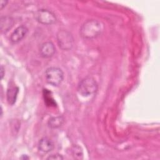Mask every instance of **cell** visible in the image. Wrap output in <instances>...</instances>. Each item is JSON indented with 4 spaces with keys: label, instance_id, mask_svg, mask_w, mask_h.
<instances>
[{
    "label": "cell",
    "instance_id": "6da1fadb",
    "mask_svg": "<svg viewBox=\"0 0 160 160\" xmlns=\"http://www.w3.org/2000/svg\"><path fill=\"white\" fill-rule=\"evenodd\" d=\"M102 31L101 22L96 19H89L81 26L79 33L85 39H93L99 36Z\"/></svg>",
    "mask_w": 160,
    "mask_h": 160
},
{
    "label": "cell",
    "instance_id": "7a4b0ae2",
    "mask_svg": "<svg viewBox=\"0 0 160 160\" xmlns=\"http://www.w3.org/2000/svg\"><path fill=\"white\" fill-rule=\"evenodd\" d=\"M98 90L96 81L91 76L83 78L78 84V91L84 97H88L94 94Z\"/></svg>",
    "mask_w": 160,
    "mask_h": 160
},
{
    "label": "cell",
    "instance_id": "3957f363",
    "mask_svg": "<svg viewBox=\"0 0 160 160\" xmlns=\"http://www.w3.org/2000/svg\"><path fill=\"white\" fill-rule=\"evenodd\" d=\"M45 79L46 82L52 86H58L64 79V73L61 69L57 67H50L45 71Z\"/></svg>",
    "mask_w": 160,
    "mask_h": 160
},
{
    "label": "cell",
    "instance_id": "277c9868",
    "mask_svg": "<svg viewBox=\"0 0 160 160\" xmlns=\"http://www.w3.org/2000/svg\"><path fill=\"white\" fill-rule=\"evenodd\" d=\"M57 41L59 48L64 51L71 50L74 45L72 35L67 30L61 29L57 33Z\"/></svg>",
    "mask_w": 160,
    "mask_h": 160
},
{
    "label": "cell",
    "instance_id": "5b68a950",
    "mask_svg": "<svg viewBox=\"0 0 160 160\" xmlns=\"http://www.w3.org/2000/svg\"><path fill=\"white\" fill-rule=\"evenodd\" d=\"M34 17L38 22L44 25H50L56 21L55 14L48 9H41L38 10L35 12Z\"/></svg>",
    "mask_w": 160,
    "mask_h": 160
},
{
    "label": "cell",
    "instance_id": "8992f818",
    "mask_svg": "<svg viewBox=\"0 0 160 160\" xmlns=\"http://www.w3.org/2000/svg\"><path fill=\"white\" fill-rule=\"evenodd\" d=\"M56 51V48L52 42L48 41L42 43L39 48L41 56L44 58H49L52 57Z\"/></svg>",
    "mask_w": 160,
    "mask_h": 160
},
{
    "label": "cell",
    "instance_id": "52a82bcc",
    "mask_svg": "<svg viewBox=\"0 0 160 160\" xmlns=\"http://www.w3.org/2000/svg\"><path fill=\"white\" fill-rule=\"evenodd\" d=\"M28 29L25 26H20L18 27L11 34L10 41L12 43H18L20 42L27 34Z\"/></svg>",
    "mask_w": 160,
    "mask_h": 160
},
{
    "label": "cell",
    "instance_id": "ba28073f",
    "mask_svg": "<svg viewBox=\"0 0 160 160\" xmlns=\"http://www.w3.org/2000/svg\"><path fill=\"white\" fill-rule=\"evenodd\" d=\"M54 148L52 140L47 137H44L40 139L38 143V149L43 152H49Z\"/></svg>",
    "mask_w": 160,
    "mask_h": 160
},
{
    "label": "cell",
    "instance_id": "9c48e42d",
    "mask_svg": "<svg viewBox=\"0 0 160 160\" xmlns=\"http://www.w3.org/2000/svg\"><path fill=\"white\" fill-rule=\"evenodd\" d=\"M14 24V20L10 16H1V31L3 33L7 32Z\"/></svg>",
    "mask_w": 160,
    "mask_h": 160
},
{
    "label": "cell",
    "instance_id": "30bf717a",
    "mask_svg": "<svg viewBox=\"0 0 160 160\" xmlns=\"http://www.w3.org/2000/svg\"><path fill=\"white\" fill-rule=\"evenodd\" d=\"M18 92L19 88L17 86H11L8 88L6 96L8 102L9 104L13 105L16 102Z\"/></svg>",
    "mask_w": 160,
    "mask_h": 160
},
{
    "label": "cell",
    "instance_id": "8fae6325",
    "mask_svg": "<svg viewBox=\"0 0 160 160\" xmlns=\"http://www.w3.org/2000/svg\"><path fill=\"white\" fill-rule=\"evenodd\" d=\"M64 119L62 116H53L49 119L48 124L49 128L52 129H56L61 127L64 123Z\"/></svg>",
    "mask_w": 160,
    "mask_h": 160
},
{
    "label": "cell",
    "instance_id": "7c38bea8",
    "mask_svg": "<svg viewBox=\"0 0 160 160\" xmlns=\"http://www.w3.org/2000/svg\"><path fill=\"white\" fill-rule=\"evenodd\" d=\"M72 156L76 159H82L83 158V151L81 146L74 145L71 149Z\"/></svg>",
    "mask_w": 160,
    "mask_h": 160
},
{
    "label": "cell",
    "instance_id": "4fadbf2b",
    "mask_svg": "<svg viewBox=\"0 0 160 160\" xmlns=\"http://www.w3.org/2000/svg\"><path fill=\"white\" fill-rule=\"evenodd\" d=\"M63 157L61 154H51L47 158V159H51V160H62L63 159Z\"/></svg>",
    "mask_w": 160,
    "mask_h": 160
},
{
    "label": "cell",
    "instance_id": "5bb4252c",
    "mask_svg": "<svg viewBox=\"0 0 160 160\" xmlns=\"http://www.w3.org/2000/svg\"><path fill=\"white\" fill-rule=\"evenodd\" d=\"M8 3V1L6 0H1V5H0V7H1V9H2Z\"/></svg>",
    "mask_w": 160,
    "mask_h": 160
},
{
    "label": "cell",
    "instance_id": "9a60e30c",
    "mask_svg": "<svg viewBox=\"0 0 160 160\" xmlns=\"http://www.w3.org/2000/svg\"><path fill=\"white\" fill-rule=\"evenodd\" d=\"M4 74H5V70H4V68L3 67L2 65L1 66V79H2L4 76Z\"/></svg>",
    "mask_w": 160,
    "mask_h": 160
},
{
    "label": "cell",
    "instance_id": "2e32d148",
    "mask_svg": "<svg viewBox=\"0 0 160 160\" xmlns=\"http://www.w3.org/2000/svg\"><path fill=\"white\" fill-rule=\"evenodd\" d=\"M21 159H28L29 157L27 155H22V157L21 158Z\"/></svg>",
    "mask_w": 160,
    "mask_h": 160
}]
</instances>
